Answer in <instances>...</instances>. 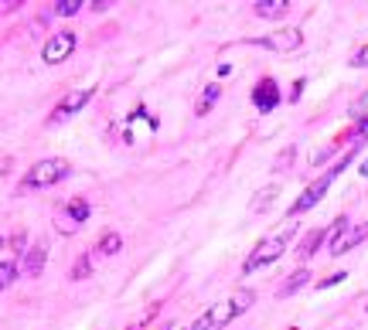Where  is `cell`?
Returning a JSON list of instances; mask_svg holds the SVG:
<instances>
[{"label": "cell", "mask_w": 368, "mask_h": 330, "mask_svg": "<svg viewBox=\"0 0 368 330\" xmlns=\"http://www.w3.org/2000/svg\"><path fill=\"white\" fill-rule=\"evenodd\" d=\"M290 238H293V225H287L283 231H276V235H266L260 238V245L249 252V259L242 262V273H256V269H263L269 262H276L280 255H287V245Z\"/></svg>", "instance_id": "1"}, {"label": "cell", "mask_w": 368, "mask_h": 330, "mask_svg": "<svg viewBox=\"0 0 368 330\" xmlns=\"http://www.w3.org/2000/svg\"><path fill=\"white\" fill-rule=\"evenodd\" d=\"M355 150H358V147H351V150L344 153V157L338 160V164H334V167H331V171H327V174H320V178H317L314 184H311V187H307V191H304V194L297 198V201L290 204V215H304V211H311V208H314V204L320 201L324 194H327V187L334 184V178H338V174H341L344 167L351 164V157H355Z\"/></svg>", "instance_id": "2"}, {"label": "cell", "mask_w": 368, "mask_h": 330, "mask_svg": "<svg viewBox=\"0 0 368 330\" xmlns=\"http://www.w3.org/2000/svg\"><path fill=\"white\" fill-rule=\"evenodd\" d=\"M69 174H72V164L65 157H45V160H38L27 171L24 187H55V184H62Z\"/></svg>", "instance_id": "3"}, {"label": "cell", "mask_w": 368, "mask_h": 330, "mask_svg": "<svg viewBox=\"0 0 368 330\" xmlns=\"http://www.w3.org/2000/svg\"><path fill=\"white\" fill-rule=\"evenodd\" d=\"M72 51H76V34H72V31H58V34H52V38L45 41L41 58H45V65H58V62H65Z\"/></svg>", "instance_id": "4"}, {"label": "cell", "mask_w": 368, "mask_h": 330, "mask_svg": "<svg viewBox=\"0 0 368 330\" xmlns=\"http://www.w3.org/2000/svg\"><path fill=\"white\" fill-rule=\"evenodd\" d=\"M300 41H304V34L297 31V27H287V31H273V34H263V38H253L249 45H260V48H269V51H293L300 48Z\"/></svg>", "instance_id": "5"}, {"label": "cell", "mask_w": 368, "mask_h": 330, "mask_svg": "<svg viewBox=\"0 0 368 330\" xmlns=\"http://www.w3.org/2000/svg\"><path fill=\"white\" fill-rule=\"evenodd\" d=\"M89 99H92V89H76V92H69V96L52 109V120H48V123H65L69 116L79 113L82 106H89Z\"/></svg>", "instance_id": "6"}, {"label": "cell", "mask_w": 368, "mask_h": 330, "mask_svg": "<svg viewBox=\"0 0 368 330\" xmlns=\"http://www.w3.org/2000/svg\"><path fill=\"white\" fill-rule=\"evenodd\" d=\"M253 106H256L260 113L276 109V106H280V85H276L273 78H260L256 89H253Z\"/></svg>", "instance_id": "7"}, {"label": "cell", "mask_w": 368, "mask_h": 330, "mask_svg": "<svg viewBox=\"0 0 368 330\" xmlns=\"http://www.w3.org/2000/svg\"><path fill=\"white\" fill-rule=\"evenodd\" d=\"M362 238H368V222L365 225H355V229H344L331 238V255H344L348 249H355Z\"/></svg>", "instance_id": "8"}, {"label": "cell", "mask_w": 368, "mask_h": 330, "mask_svg": "<svg viewBox=\"0 0 368 330\" xmlns=\"http://www.w3.org/2000/svg\"><path fill=\"white\" fill-rule=\"evenodd\" d=\"M229 320H232V310H229V303H218V306H211V310H205V317H198L191 330H222Z\"/></svg>", "instance_id": "9"}, {"label": "cell", "mask_w": 368, "mask_h": 330, "mask_svg": "<svg viewBox=\"0 0 368 330\" xmlns=\"http://www.w3.org/2000/svg\"><path fill=\"white\" fill-rule=\"evenodd\" d=\"M45 262H48V249L38 242V245H31V249L24 252V273L27 276H41Z\"/></svg>", "instance_id": "10"}, {"label": "cell", "mask_w": 368, "mask_h": 330, "mask_svg": "<svg viewBox=\"0 0 368 330\" xmlns=\"http://www.w3.org/2000/svg\"><path fill=\"white\" fill-rule=\"evenodd\" d=\"M327 231H331V229H314V231H307V235H304V242L297 245V259H311V255H314L317 249H320V242L327 238Z\"/></svg>", "instance_id": "11"}, {"label": "cell", "mask_w": 368, "mask_h": 330, "mask_svg": "<svg viewBox=\"0 0 368 330\" xmlns=\"http://www.w3.org/2000/svg\"><path fill=\"white\" fill-rule=\"evenodd\" d=\"M307 282H311V273H307V269H297V273H293V276H287V282L276 289V296H280V300H287V296H293L297 289H304Z\"/></svg>", "instance_id": "12"}, {"label": "cell", "mask_w": 368, "mask_h": 330, "mask_svg": "<svg viewBox=\"0 0 368 330\" xmlns=\"http://www.w3.org/2000/svg\"><path fill=\"white\" fill-rule=\"evenodd\" d=\"M253 10H256L260 17H283L290 10V0H256Z\"/></svg>", "instance_id": "13"}, {"label": "cell", "mask_w": 368, "mask_h": 330, "mask_svg": "<svg viewBox=\"0 0 368 330\" xmlns=\"http://www.w3.org/2000/svg\"><path fill=\"white\" fill-rule=\"evenodd\" d=\"M120 249H123V235L120 231H106L99 238V245H96V255H116Z\"/></svg>", "instance_id": "14"}, {"label": "cell", "mask_w": 368, "mask_h": 330, "mask_svg": "<svg viewBox=\"0 0 368 330\" xmlns=\"http://www.w3.org/2000/svg\"><path fill=\"white\" fill-rule=\"evenodd\" d=\"M253 300H256V296H253V289H246V286H242V289H236V293H232V300H229V310H232V317L246 313V310L253 306Z\"/></svg>", "instance_id": "15"}, {"label": "cell", "mask_w": 368, "mask_h": 330, "mask_svg": "<svg viewBox=\"0 0 368 330\" xmlns=\"http://www.w3.org/2000/svg\"><path fill=\"white\" fill-rule=\"evenodd\" d=\"M218 96H222V89H218V85H205V92H201V99H198V106H194V113H198V116L211 113V109H215V102H218Z\"/></svg>", "instance_id": "16"}, {"label": "cell", "mask_w": 368, "mask_h": 330, "mask_svg": "<svg viewBox=\"0 0 368 330\" xmlns=\"http://www.w3.org/2000/svg\"><path fill=\"white\" fill-rule=\"evenodd\" d=\"M65 215H69V222H72V225H82V222L89 218V204L82 201V198H72V201L65 204Z\"/></svg>", "instance_id": "17"}, {"label": "cell", "mask_w": 368, "mask_h": 330, "mask_svg": "<svg viewBox=\"0 0 368 330\" xmlns=\"http://www.w3.org/2000/svg\"><path fill=\"white\" fill-rule=\"evenodd\" d=\"M280 194V187L276 184H269V187H263V191H256V198H253V211H266L269 208V201Z\"/></svg>", "instance_id": "18"}, {"label": "cell", "mask_w": 368, "mask_h": 330, "mask_svg": "<svg viewBox=\"0 0 368 330\" xmlns=\"http://www.w3.org/2000/svg\"><path fill=\"white\" fill-rule=\"evenodd\" d=\"M17 262H10V259H0V289H7L10 282L17 280Z\"/></svg>", "instance_id": "19"}, {"label": "cell", "mask_w": 368, "mask_h": 330, "mask_svg": "<svg viewBox=\"0 0 368 330\" xmlns=\"http://www.w3.org/2000/svg\"><path fill=\"white\" fill-rule=\"evenodd\" d=\"M52 10L58 14V17H72V14H79L82 10V0H58Z\"/></svg>", "instance_id": "20"}, {"label": "cell", "mask_w": 368, "mask_h": 330, "mask_svg": "<svg viewBox=\"0 0 368 330\" xmlns=\"http://www.w3.org/2000/svg\"><path fill=\"white\" fill-rule=\"evenodd\" d=\"M89 273H92V259H89V255H82L79 262H76V269H72V280H85Z\"/></svg>", "instance_id": "21"}, {"label": "cell", "mask_w": 368, "mask_h": 330, "mask_svg": "<svg viewBox=\"0 0 368 330\" xmlns=\"http://www.w3.org/2000/svg\"><path fill=\"white\" fill-rule=\"evenodd\" d=\"M351 65H355V69H368V45H362V48L351 55Z\"/></svg>", "instance_id": "22"}, {"label": "cell", "mask_w": 368, "mask_h": 330, "mask_svg": "<svg viewBox=\"0 0 368 330\" xmlns=\"http://www.w3.org/2000/svg\"><path fill=\"white\" fill-rule=\"evenodd\" d=\"M10 249H14V255H24V231H17V235L10 238Z\"/></svg>", "instance_id": "23"}, {"label": "cell", "mask_w": 368, "mask_h": 330, "mask_svg": "<svg viewBox=\"0 0 368 330\" xmlns=\"http://www.w3.org/2000/svg\"><path fill=\"white\" fill-rule=\"evenodd\" d=\"M290 164H293V147H287V150L280 153V160H276V171H280V167H290Z\"/></svg>", "instance_id": "24"}, {"label": "cell", "mask_w": 368, "mask_h": 330, "mask_svg": "<svg viewBox=\"0 0 368 330\" xmlns=\"http://www.w3.org/2000/svg\"><path fill=\"white\" fill-rule=\"evenodd\" d=\"M338 282H344V273H334V276H327L324 282H317V289H327V286H338Z\"/></svg>", "instance_id": "25"}, {"label": "cell", "mask_w": 368, "mask_h": 330, "mask_svg": "<svg viewBox=\"0 0 368 330\" xmlns=\"http://www.w3.org/2000/svg\"><path fill=\"white\" fill-rule=\"evenodd\" d=\"M300 92H304V78H297V82H293V89H290V102L300 99Z\"/></svg>", "instance_id": "26"}, {"label": "cell", "mask_w": 368, "mask_h": 330, "mask_svg": "<svg viewBox=\"0 0 368 330\" xmlns=\"http://www.w3.org/2000/svg\"><path fill=\"white\" fill-rule=\"evenodd\" d=\"M355 136H358V140H368V116L358 123V127H355Z\"/></svg>", "instance_id": "27"}, {"label": "cell", "mask_w": 368, "mask_h": 330, "mask_svg": "<svg viewBox=\"0 0 368 330\" xmlns=\"http://www.w3.org/2000/svg\"><path fill=\"white\" fill-rule=\"evenodd\" d=\"M362 178H368V160H362Z\"/></svg>", "instance_id": "28"}, {"label": "cell", "mask_w": 368, "mask_h": 330, "mask_svg": "<svg viewBox=\"0 0 368 330\" xmlns=\"http://www.w3.org/2000/svg\"><path fill=\"white\" fill-rule=\"evenodd\" d=\"M0 249H3V235H0Z\"/></svg>", "instance_id": "29"}, {"label": "cell", "mask_w": 368, "mask_h": 330, "mask_svg": "<svg viewBox=\"0 0 368 330\" xmlns=\"http://www.w3.org/2000/svg\"><path fill=\"white\" fill-rule=\"evenodd\" d=\"M290 330H300V327H290Z\"/></svg>", "instance_id": "30"}, {"label": "cell", "mask_w": 368, "mask_h": 330, "mask_svg": "<svg viewBox=\"0 0 368 330\" xmlns=\"http://www.w3.org/2000/svg\"><path fill=\"white\" fill-rule=\"evenodd\" d=\"M365 310H368V303H365Z\"/></svg>", "instance_id": "31"}]
</instances>
